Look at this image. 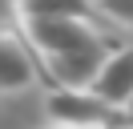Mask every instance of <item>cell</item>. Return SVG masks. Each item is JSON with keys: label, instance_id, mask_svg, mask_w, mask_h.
I'll use <instances>...</instances> for the list:
<instances>
[{"label": "cell", "instance_id": "obj_4", "mask_svg": "<svg viewBox=\"0 0 133 129\" xmlns=\"http://www.w3.org/2000/svg\"><path fill=\"white\" fill-rule=\"evenodd\" d=\"M36 81L32 44L20 36V28L0 32V93H20Z\"/></svg>", "mask_w": 133, "mask_h": 129}, {"label": "cell", "instance_id": "obj_5", "mask_svg": "<svg viewBox=\"0 0 133 129\" xmlns=\"http://www.w3.org/2000/svg\"><path fill=\"white\" fill-rule=\"evenodd\" d=\"M93 93L101 101H109L113 109H125L133 97V48H113L109 61L101 64L97 81H93Z\"/></svg>", "mask_w": 133, "mask_h": 129}, {"label": "cell", "instance_id": "obj_2", "mask_svg": "<svg viewBox=\"0 0 133 129\" xmlns=\"http://www.w3.org/2000/svg\"><path fill=\"white\" fill-rule=\"evenodd\" d=\"M20 36L41 61H52L89 44L93 36H101V28H93V20H20Z\"/></svg>", "mask_w": 133, "mask_h": 129}, {"label": "cell", "instance_id": "obj_1", "mask_svg": "<svg viewBox=\"0 0 133 129\" xmlns=\"http://www.w3.org/2000/svg\"><path fill=\"white\" fill-rule=\"evenodd\" d=\"M44 113L52 117V125H69V129H129L125 113L101 101L93 89H49Z\"/></svg>", "mask_w": 133, "mask_h": 129}, {"label": "cell", "instance_id": "obj_6", "mask_svg": "<svg viewBox=\"0 0 133 129\" xmlns=\"http://www.w3.org/2000/svg\"><path fill=\"white\" fill-rule=\"evenodd\" d=\"M97 0H20V20H93Z\"/></svg>", "mask_w": 133, "mask_h": 129}, {"label": "cell", "instance_id": "obj_3", "mask_svg": "<svg viewBox=\"0 0 133 129\" xmlns=\"http://www.w3.org/2000/svg\"><path fill=\"white\" fill-rule=\"evenodd\" d=\"M113 48H117V44L101 32V36H93L89 44L73 48V53H65V56L44 61V64H49V81H52V89H93V81H97L101 64L109 61V53H113Z\"/></svg>", "mask_w": 133, "mask_h": 129}, {"label": "cell", "instance_id": "obj_7", "mask_svg": "<svg viewBox=\"0 0 133 129\" xmlns=\"http://www.w3.org/2000/svg\"><path fill=\"white\" fill-rule=\"evenodd\" d=\"M97 12H101V16H109L113 24L133 28V0H97Z\"/></svg>", "mask_w": 133, "mask_h": 129}, {"label": "cell", "instance_id": "obj_8", "mask_svg": "<svg viewBox=\"0 0 133 129\" xmlns=\"http://www.w3.org/2000/svg\"><path fill=\"white\" fill-rule=\"evenodd\" d=\"M20 28V0H0V32Z\"/></svg>", "mask_w": 133, "mask_h": 129}, {"label": "cell", "instance_id": "obj_9", "mask_svg": "<svg viewBox=\"0 0 133 129\" xmlns=\"http://www.w3.org/2000/svg\"><path fill=\"white\" fill-rule=\"evenodd\" d=\"M121 113H125V125H129V129H133V97H129V105H125V109H121Z\"/></svg>", "mask_w": 133, "mask_h": 129}]
</instances>
